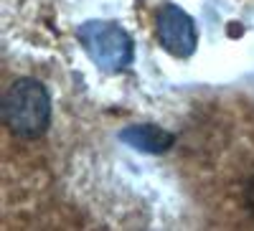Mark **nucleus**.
I'll return each instance as SVG.
<instances>
[{
  "mask_svg": "<svg viewBox=\"0 0 254 231\" xmlns=\"http://www.w3.org/2000/svg\"><path fill=\"white\" fill-rule=\"evenodd\" d=\"M0 115L13 137L36 140L51 124V97L38 79H15L0 99Z\"/></svg>",
  "mask_w": 254,
  "mask_h": 231,
  "instance_id": "nucleus-1",
  "label": "nucleus"
},
{
  "mask_svg": "<svg viewBox=\"0 0 254 231\" xmlns=\"http://www.w3.org/2000/svg\"><path fill=\"white\" fill-rule=\"evenodd\" d=\"M158 36L165 51L173 56H190L196 51V26L188 13L176 5H163L158 13Z\"/></svg>",
  "mask_w": 254,
  "mask_h": 231,
  "instance_id": "nucleus-2",
  "label": "nucleus"
},
{
  "mask_svg": "<svg viewBox=\"0 0 254 231\" xmlns=\"http://www.w3.org/2000/svg\"><path fill=\"white\" fill-rule=\"evenodd\" d=\"M125 137L130 140L135 148H140V150H153V153L168 150V148H171V142H173L171 135H168V132H160L158 127H153V124H142V127L127 130Z\"/></svg>",
  "mask_w": 254,
  "mask_h": 231,
  "instance_id": "nucleus-3",
  "label": "nucleus"
},
{
  "mask_svg": "<svg viewBox=\"0 0 254 231\" xmlns=\"http://www.w3.org/2000/svg\"><path fill=\"white\" fill-rule=\"evenodd\" d=\"M244 203H247V211H249V216L254 219V173L247 178V183H244Z\"/></svg>",
  "mask_w": 254,
  "mask_h": 231,
  "instance_id": "nucleus-4",
  "label": "nucleus"
}]
</instances>
